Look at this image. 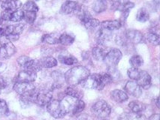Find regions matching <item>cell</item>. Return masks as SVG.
<instances>
[{
    "instance_id": "obj_1",
    "label": "cell",
    "mask_w": 160,
    "mask_h": 120,
    "mask_svg": "<svg viewBox=\"0 0 160 120\" xmlns=\"http://www.w3.org/2000/svg\"><path fill=\"white\" fill-rule=\"evenodd\" d=\"M90 75V70L83 66H75L68 70L65 74V79L70 86H76Z\"/></svg>"
},
{
    "instance_id": "obj_2",
    "label": "cell",
    "mask_w": 160,
    "mask_h": 120,
    "mask_svg": "<svg viewBox=\"0 0 160 120\" xmlns=\"http://www.w3.org/2000/svg\"><path fill=\"white\" fill-rule=\"evenodd\" d=\"M60 104L66 115L68 113L73 115L81 113L85 108V103L82 100L67 95L60 101Z\"/></svg>"
},
{
    "instance_id": "obj_3",
    "label": "cell",
    "mask_w": 160,
    "mask_h": 120,
    "mask_svg": "<svg viewBox=\"0 0 160 120\" xmlns=\"http://www.w3.org/2000/svg\"><path fill=\"white\" fill-rule=\"evenodd\" d=\"M81 85L83 88L88 89L102 90L105 87V85L102 80V74H98L90 75L81 83Z\"/></svg>"
},
{
    "instance_id": "obj_4",
    "label": "cell",
    "mask_w": 160,
    "mask_h": 120,
    "mask_svg": "<svg viewBox=\"0 0 160 120\" xmlns=\"http://www.w3.org/2000/svg\"><path fill=\"white\" fill-rule=\"evenodd\" d=\"M53 95L51 90L45 89H35L32 95V102L38 104V106H47L48 103L52 101Z\"/></svg>"
},
{
    "instance_id": "obj_5",
    "label": "cell",
    "mask_w": 160,
    "mask_h": 120,
    "mask_svg": "<svg viewBox=\"0 0 160 120\" xmlns=\"http://www.w3.org/2000/svg\"><path fill=\"white\" fill-rule=\"evenodd\" d=\"M92 113L99 119H106L111 113V107L104 100L96 101L91 108Z\"/></svg>"
},
{
    "instance_id": "obj_6",
    "label": "cell",
    "mask_w": 160,
    "mask_h": 120,
    "mask_svg": "<svg viewBox=\"0 0 160 120\" xmlns=\"http://www.w3.org/2000/svg\"><path fill=\"white\" fill-rule=\"evenodd\" d=\"M36 89L32 83H19L16 82L14 86V90L21 97L32 96Z\"/></svg>"
},
{
    "instance_id": "obj_7",
    "label": "cell",
    "mask_w": 160,
    "mask_h": 120,
    "mask_svg": "<svg viewBox=\"0 0 160 120\" xmlns=\"http://www.w3.org/2000/svg\"><path fill=\"white\" fill-rule=\"evenodd\" d=\"M122 54L120 50L113 48V49L109 50L104 61L109 67H115L120 62V60L122 59Z\"/></svg>"
},
{
    "instance_id": "obj_8",
    "label": "cell",
    "mask_w": 160,
    "mask_h": 120,
    "mask_svg": "<svg viewBox=\"0 0 160 120\" xmlns=\"http://www.w3.org/2000/svg\"><path fill=\"white\" fill-rule=\"evenodd\" d=\"M47 110L53 117L56 119H59L66 116L61 106L60 101L52 100L47 105Z\"/></svg>"
},
{
    "instance_id": "obj_9",
    "label": "cell",
    "mask_w": 160,
    "mask_h": 120,
    "mask_svg": "<svg viewBox=\"0 0 160 120\" xmlns=\"http://www.w3.org/2000/svg\"><path fill=\"white\" fill-rule=\"evenodd\" d=\"M126 40L130 43L140 44L144 41V36L140 31L135 29H128L124 33Z\"/></svg>"
},
{
    "instance_id": "obj_10",
    "label": "cell",
    "mask_w": 160,
    "mask_h": 120,
    "mask_svg": "<svg viewBox=\"0 0 160 120\" xmlns=\"http://www.w3.org/2000/svg\"><path fill=\"white\" fill-rule=\"evenodd\" d=\"M124 89H125L126 93H128L129 95H132L135 98L140 97L142 95V89L135 80L128 81Z\"/></svg>"
},
{
    "instance_id": "obj_11",
    "label": "cell",
    "mask_w": 160,
    "mask_h": 120,
    "mask_svg": "<svg viewBox=\"0 0 160 120\" xmlns=\"http://www.w3.org/2000/svg\"><path fill=\"white\" fill-rule=\"evenodd\" d=\"M16 52V48L12 42L2 44L0 48V60H5L10 58Z\"/></svg>"
},
{
    "instance_id": "obj_12",
    "label": "cell",
    "mask_w": 160,
    "mask_h": 120,
    "mask_svg": "<svg viewBox=\"0 0 160 120\" xmlns=\"http://www.w3.org/2000/svg\"><path fill=\"white\" fill-rule=\"evenodd\" d=\"M37 74L35 72L30 71H21L17 77L16 82L19 83H33L36 79Z\"/></svg>"
},
{
    "instance_id": "obj_13",
    "label": "cell",
    "mask_w": 160,
    "mask_h": 120,
    "mask_svg": "<svg viewBox=\"0 0 160 120\" xmlns=\"http://www.w3.org/2000/svg\"><path fill=\"white\" fill-rule=\"evenodd\" d=\"M112 32L108 30V29L102 28V27H100V29H98L97 33H96V38H97V41L100 45H103L106 42L111 41V38H112Z\"/></svg>"
},
{
    "instance_id": "obj_14",
    "label": "cell",
    "mask_w": 160,
    "mask_h": 120,
    "mask_svg": "<svg viewBox=\"0 0 160 120\" xmlns=\"http://www.w3.org/2000/svg\"><path fill=\"white\" fill-rule=\"evenodd\" d=\"M78 7H79V5L76 2H65L61 7L60 12L63 14H71L72 13H76Z\"/></svg>"
},
{
    "instance_id": "obj_15",
    "label": "cell",
    "mask_w": 160,
    "mask_h": 120,
    "mask_svg": "<svg viewBox=\"0 0 160 120\" xmlns=\"http://www.w3.org/2000/svg\"><path fill=\"white\" fill-rule=\"evenodd\" d=\"M136 82L141 86V89H148L151 86V77L147 71H141L140 76L136 80Z\"/></svg>"
},
{
    "instance_id": "obj_16",
    "label": "cell",
    "mask_w": 160,
    "mask_h": 120,
    "mask_svg": "<svg viewBox=\"0 0 160 120\" xmlns=\"http://www.w3.org/2000/svg\"><path fill=\"white\" fill-rule=\"evenodd\" d=\"M24 29V24L23 23H18L15 25H10L6 27L5 29V36L12 35V36H19L21 34L22 32L23 31Z\"/></svg>"
},
{
    "instance_id": "obj_17",
    "label": "cell",
    "mask_w": 160,
    "mask_h": 120,
    "mask_svg": "<svg viewBox=\"0 0 160 120\" xmlns=\"http://www.w3.org/2000/svg\"><path fill=\"white\" fill-rule=\"evenodd\" d=\"M111 98L113 101L117 103H122L128 100L129 96L125 91L120 89H114L111 92Z\"/></svg>"
},
{
    "instance_id": "obj_18",
    "label": "cell",
    "mask_w": 160,
    "mask_h": 120,
    "mask_svg": "<svg viewBox=\"0 0 160 120\" xmlns=\"http://www.w3.org/2000/svg\"><path fill=\"white\" fill-rule=\"evenodd\" d=\"M109 51L108 49L102 47L101 46L95 47L92 50V54L93 58L97 61H102L105 60L106 55Z\"/></svg>"
},
{
    "instance_id": "obj_19",
    "label": "cell",
    "mask_w": 160,
    "mask_h": 120,
    "mask_svg": "<svg viewBox=\"0 0 160 120\" xmlns=\"http://www.w3.org/2000/svg\"><path fill=\"white\" fill-rule=\"evenodd\" d=\"M22 3L20 1H11V0H7L2 2V8L4 11H14L19 10V8L21 7Z\"/></svg>"
},
{
    "instance_id": "obj_20",
    "label": "cell",
    "mask_w": 160,
    "mask_h": 120,
    "mask_svg": "<svg viewBox=\"0 0 160 120\" xmlns=\"http://www.w3.org/2000/svg\"><path fill=\"white\" fill-rule=\"evenodd\" d=\"M52 78L54 80V84L52 86V89H58L60 88L63 85V83L66 81L65 79V75H63L61 72L59 71H53L51 74Z\"/></svg>"
},
{
    "instance_id": "obj_21",
    "label": "cell",
    "mask_w": 160,
    "mask_h": 120,
    "mask_svg": "<svg viewBox=\"0 0 160 120\" xmlns=\"http://www.w3.org/2000/svg\"><path fill=\"white\" fill-rule=\"evenodd\" d=\"M122 26V24L119 20H109V21H104L100 23V27L108 29V30L113 32L114 30H118Z\"/></svg>"
},
{
    "instance_id": "obj_22",
    "label": "cell",
    "mask_w": 160,
    "mask_h": 120,
    "mask_svg": "<svg viewBox=\"0 0 160 120\" xmlns=\"http://www.w3.org/2000/svg\"><path fill=\"white\" fill-rule=\"evenodd\" d=\"M38 61L42 68H53L57 65V60L52 56H44Z\"/></svg>"
},
{
    "instance_id": "obj_23",
    "label": "cell",
    "mask_w": 160,
    "mask_h": 120,
    "mask_svg": "<svg viewBox=\"0 0 160 120\" xmlns=\"http://www.w3.org/2000/svg\"><path fill=\"white\" fill-rule=\"evenodd\" d=\"M129 108L132 113H142L146 109V105L144 103L138 101H133L129 104Z\"/></svg>"
},
{
    "instance_id": "obj_24",
    "label": "cell",
    "mask_w": 160,
    "mask_h": 120,
    "mask_svg": "<svg viewBox=\"0 0 160 120\" xmlns=\"http://www.w3.org/2000/svg\"><path fill=\"white\" fill-rule=\"evenodd\" d=\"M81 22H82L83 25L87 29H90V30L96 29L100 26L99 20L97 19H95L92 17L87 18V19L83 20V21Z\"/></svg>"
},
{
    "instance_id": "obj_25",
    "label": "cell",
    "mask_w": 160,
    "mask_h": 120,
    "mask_svg": "<svg viewBox=\"0 0 160 120\" xmlns=\"http://www.w3.org/2000/svg\"><path fill=\"white\" fill-rule=\"evenodd\" d=\"M65 94L67 96H70V97L76 98L80 99L82 97V92L78 89L76 86H69L68 87L66 88V89L65 90Z\"/></svg>"
},
{
    "instance_id": "obj_26",
    "label": "cell",
    "mask_w": 160,
    "mask_h": 120,
    "mask_svg": "<svg viewBox=\"0 0 160 120\" xmlns=\"http://www.w3.org/2000/svg\"><path fill=\"white\" fill-rule=\"evenodd\" d=\"M58 60L62 64L66 65H74L78 62V60L72 55H59L58 56Z\"/></svg>"
},
{
    "instance_id": "obj_27",
    "label": "cell",
    "mask_w": 160,
    "mask_h": 120,
    "mask_svg": "<svg viewBox=\"0 0 160 120\" xmlns=\"http://www.w3.org/2000/svg\"><path fill=\"white\" fill-rule=\"evenodd\" d=\"M59 36L55 33H51V34H46L42 36V41L49 44H59Z\"/></svg>"
},
{
    "instance_id": "obj_28",
    "label": "cell",
    "mask_w": 160,
    "mask_h": 120,
    "mask_svg": "<svg viewBox=\"0 0 160 120\" xmlns=\"http://www.w3.org/2000/svg\"><path fill=\"white\" fill-rule=\"evenodd\" d=\"M92 8L93 11L96 13H102L107 9V3L102 0H98V1L94 2L92 5Z\"/></svg>"
},
{
    "instance_id": "obj_29",
    "label": "cell",
    "mask_w": 160,
    "mask_h": 120,
    "mask_svg": "<svg viewBox=\"0 0 160 120\" xmlns=\"http://www.w3.org/2000/svg\"><path fill=\"white\" fill-rule=\"evenodd\" d=\"M149 18H150V14H149L148 10L146 8H142L138 11L136 15V19L138 21L141 22V23H144V22L148 21Z\"/></svg>"
},
{
    "instance_id": "obj_30",
    "label": "cell",
    "mask_w": 160,
    "mask_h": 120,
    "mask_svg": "<svg viewBox=\"0 0 160 120\" xmlns=\"http://www.w3.org/2000/svg\"><path fill=\"white\" fill-rule=\"evenodd\" d=\"M74 38L69 34L64 33V34L59 36V42L60 44H62V45H66V46L71 45V44L74 43Z\"/></svg>"
},
{
    "instance_id": "obj_31",
    "label": "cell",
    "mask_w": 160,
    "mask_h": 120,
    "mask_svg": "<svg viewBox=\"0 0 160 120\" xmlns=\"http://www.w3.org/2000/svg\"><path fill=\"white\" fill-rule=\"evenodd\" d=\"M106 73H107L110 76V77H111L112 82L113 81L119 80L121 78V74H120V71H119L115 67H109L108 70V71L106 72Z\"/></svg>"
},
{
    "instance_id": "obj_32",
    "label": "cell",
    "mask_w": 160,
    "mask_h": 120,
    "mask_svg": "<svg viewBox=\"0 0 160 120\" xmlns=\"http://www.w3.org/2000/svg\"><path fill=\"white\" fill-rule=\"evenodd\" d=\"M23 9L24 12H35L36 13L38 11V7L36 5V3L34 2L29 1L27 2L23 5Z\"/></svg>"
},
{
    "instance_id": "obj_33",
    "label": "cell",
    "mask_w": 160,
    "mask_h": 120,
    "mask_svg": "<svg viewBox=\"0 0 160 120\" xmlns=\"http://www.w3.org/2000/svg\"><path fill=\"white\" fill-rule=\"evenodd\" d=\"M147 39L149 41V43H150L152 45L157 46L159 44V36L157 33H154L152 32H149L147 34Z\"/></svg>"
},
{
    "instance_id": "obj_34",
    "label": "cell",
    "mask_w": 160,
    "mask_h": 120,
    "mask_svg": "<svg viewBox=\"0 0 160 120\" xmlns=\"http://www.w3.org/2000/svg\"><path fill=\"white\" fill-rule=\"evenodd\" d=\"M129 62L130 64L132 66V68H138L144 64V59L141 56H138V55H135V56L131 57Z\"/></svg>"
},
{
    "instance_id": "obj_35",
    "label": "cell",
    "mask_w": 160,
    "mask_h": 120,
    "mask_svg": "<svg viewBox=\"0 0 160 120\" xmlns=\"http://www.w3.org/2000/svg\"><path fill=\"white\" fill-rule=\"evenodd\" d=\"M24 18V12L22 10H17L12 12L10 21L20 22Z\"/></svg>"
},
{
    "instance_id": "obj_36",
    "label": "cell",
    "mask_w": 160,
    "mask_h": 120,
    "mask_svg": "<svg viewBox=\"0 0 160 120\" xmlns=\"http://www.w3.org/2000/svg\"><path fill=\"white\" fill-rule=\"evenodd\" d=\"M141 70L136 68H131L127 71V74L130 79L132 80L136 81L138 79L141 74Z\"/></svg>"
},
{
    "instance_id": "obj_37",
    "label": "cell",
    "mask_w": 160,
    "mask_h": 120,
    "mask_svg": "<svg viewBox=\"0 0 160 120\" xmlns=\"http://www.w3.org/2000/svg\"><path fill=\"white\" fill-rule=\"evenodd\" d=\"M36 18V13L35 12H24V18L27 23L32 24L34 23Z\"/></svg>"
},
{
    "instance_id": "obj_38",
    "label": "cell",
    "mask_w": 160,
    "mask_h": 120,
    "mask_svg": "<svg viewBox=\"0 0 160 120\" xmlns=\"http://www.w3.org/2000/svg\"><path fill=\"white\" fill-rule=\"evenodd\" d=\"M127 120H145V116L141 113H130L126 116Z\"/></svg>"
},
{
    "instance_id": "obj_39",
    "label": "cell",
    "mask_w": 160,
    "mask_h": 120,
    "mask_svg": "<svg viewBox=\"0 0 160 120\" xmlns=\"http://www.w3.org/2000/svg\"><path fill=\"white\" fill-rule=\"evenodd\" d=\"M8 114V108L5 101L0 99V116H5Z\"/></svg>"
},
{
    "instance_id": "obj_40",
    "label": "cell",
    "mask_w": 160,
    "mask_h": 120,
    "mask_svg": "<svg viewBox=\"0 0 160 120\" xmlns=\"http://www.w3.org/2000/svg\"><path fill=\"white\" fill-rule=\"evenodd\" d=\"M32 59L29 58V57L27 56H20L18 60H17V62H18V63L23 68Z\"/></svg>"
},
{
    "instance_id": "obj_41",
    "label": "cell",
    "mask_w": 160,
    "mask_h": 120,
    "mask_svg": "<svg viewBox=\"0 0 160 120\" xmlns=\"http://www.w3.org/2000/svg\"><path fill=\"white\" fill-rule=\"evenodd\" d=\"M12 12V11H3L1 14L2 20H10Z\"/></svg>"
},
{
    "instance_id": "obj_42",
    "label": "cell",
    "mask_w": 160,
    "mask_h": 120,
    "mask_svg": "<svg viewBox=\"0 0 160 120\" xmlns=\"http://www.w3.org/2000/svg\"><path fill=\"white\" fill-rule=\"evenodd\" d=\"M129 14V11H126V12H122L121 16H120V20H119L122 25L126 22V19H127Z\"/></svg>"
},
{
    "instance_id": "obj_43",
    "label": "cell",
    "mask_w": 160,
    "mask_h": 120,
    "mask_svg": "<svg viewBox=\"0 0 160 120\" xmlns=\"http://www.w3.org/2000/svg\"><path fill=\"white\" fill-rule=\"evenodd\" d=\"M7 85L8 84H7L6 80H5L4 77L0 76V90L5 89L7 86Z\"/></svg>"
},
{
    "instance_id": "obj_44",
    "label": "cell",
    "mask_w": 160,
    "mask_h": 120,
    "mask_svg": "<svg viewBox=\"0 0 160 120\" xmlns=\"http://www.w3.org/2000/svg\"><path fill=\"white\" fill-rule=\"evenodd\" d=\"M6 68H7L6 64H5V62H0V74H1L2 73H3V72L6 70Z\"/></svg>"
},
{
    "instance_id": "obj_45",
    "label": "cell",
    "mask_w": 160,
    "mask_h": 120,
    "mask_svg": "<svg viewBox=\"0 0 160 120\" xmlns=\"http://www.w3.org/2000/svg\"><path fill=\"white\" fill-rule=\"evenodd\" d=\"M76 120H90V119L88 116L85 115V114H83V115L81 114V115L78 116Z\"/></svg>"
},
{
    "instance_id": "obj_46",
    "label": "cell",
    "mask_w": 160,
    "mask_h": 120,
    "mask_svg": "<svg viewBox=\"0 0 160 120\" xmlns=\"http://www.w3.org/2000/svg\"><path fill=\"white\" fill-rule=\"evenodd\" d=\"M149 120H159V114H154L150 118Z\"/></svg>"
},
{
    "instance_id": "obj_47",
    "label": "cell",
    "mask_w": 160,
    "mask_h": 120,
    "mask_svg": "<svg viewBox=\"0 0 160 120\" xmlns=\"http://www.w3.org/2000/svg\"><path fill=\"white\" fill-rule=\"evenodd\" d=\"M5 35V29L0 28V37H2Z\"/></svg>"
},
{
    "instance_id": "obj_48",
    "label": "cell",
    "mask_w": 160,
    "mask_h": 120,
    "mask_svg": "<svg viewBox=\"0 0 160 120\" xmlns=\"http://www.w3.org/2000/svg\"><path fill=\"white\" fill-rule=\"evenodd\" d=\"M156 106H157L158 108H159V97L156 98Z\"/></svg>"
},
{
    "instance_id": "obj_49",
    "label": "cell",
    "mask_w": 160,
    "mask_h": 120,
    "mask_svg": "<svg viewBox=\"0 0 160 120\" xmlns=\"http://www.w3.org/2000/svg\"><path fill=\"white\" fill-rule=\"evenodd\" d=\"M1 23H2V19L0 18V24H1Z\"/></svg>"
},
{
    "instance_id": "obj_50",
    "label": "cell",
    "mask_w": 160,
    "mask_h": 120,
    "mask_svg": "<svg viewBox=\"0 0 160 120\" xmlns=\"http://www.w3.org/2000/svg\"><path fill=\"white\" fill-rule=\"evenodd\" d=\"M1 47H2V44L0 43V48H1Z\"/></svg>"
},
{
    "instance_id": "obj_51",
    "label": "cell",
    "mask_w": 160,
    "mask_h": 120,
    "mask_svg": "<svg viewBox=\"0 0 160 120\" xmlns=\"http://www.w3.org/2000/svg\"><path fill=\"white\" fill-rule=\"evenodd\" d=\"M102 120H109V119H102Z\"/></svg>"
}]
</instances>
